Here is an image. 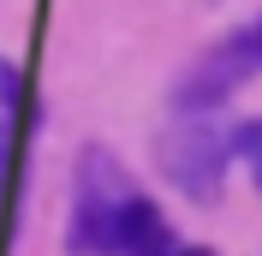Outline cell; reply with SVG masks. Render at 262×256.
Wrapping results in <instances>:
<instances>
[{"mask_svg": "<svg viewBox=\"0 0 262 256\" xmlns=\"http://www.w3.org/2000/svg\"><path fill=\"white\" fill-rule=\"evenodd\" d=\"M227 143H232V155H238V161L250 167V179L262 185V119H245V125L232 131Z\"/></svg>", "mask_w": 262, "mask_h": 256, "instance_id": "obj_5", "label": "cell"}, {"mask_svg": "<svg viewBox=\"0 0 262 256\" xmlns=\"http://www.w3.org/2000/svg\"><path fill=\"white\" fill-rule=\"evenodd\" d=\"M227 155L232 143L203 119V113H179L161 137V173L179 185L191 203H214L221 197V179H227Z\"/></svg>", "mask_w": 262, "mask_h": 256, "instance_id": "obj_2", "label": "cell"}, {"mask_svg": "<svg viewBox=\"0 0 262 256\" xmlns=\"http://www.w3.org/2000/svg\"><path fill=\"white\" fill-rule=\"evenodd\" d=\"M262 72V18H250L245 30H232V36H221L203 60L191 66L179 78V113H203V108H221V101L238 90V83H250Z\"/></svg>", "mask_w": 262, "mask_h": 256, "instance_id": "obj_3", "label": "cell"}, {"mask_svg": "<svg viewBox=\"0 0 262 256\" xmlns=\"http://www.w3.org/2000/svg\"><path fill=\"white\" fill-rule=\"evenodd\" d=\"M119 256H179L161 208L149 203V197H131L125 215H119Z\"/></svg>", "mask_w": 262, "mask_h": 256, "instance_id": "obj_4", "label": "cell"}, {"mask_svg": "<svg viewBox=\"0 0 262 256\" xmlns=\"http://www.w3.org/2000/svg\"><path fill=\"white\" fill-rule=\"evenodd\" d=\"M6 143H12V131H6V119H0V191H6Z\"/></svg>", "mask_w": 262, "mask_h": 256, "instance_id": "obj_7", "label": "cell"}, {"mask_svg": "<svg viewBox=\"0 0 262 256\" xmlns=\"http://www.w3.org/2000/svg\"><path fill=\"white\" fill-rule=\"evenodd\" d=\"M131 179L107 149H83L78 161V191H72V232L66 250L72 256H119V215L131 203Z\"/></svg>", "mask_w": 262, "mask_h": 256, "instance_id": "obj_1", "label": "cell"}, {"mask_svg": "<svg viewBox=\"0 0 262 256\" xmlns=\"http://www.w3.org/2000/svg\"><path fill=\"white\" fill-rule=\"evenodd\" d=\"M12 101H18V72L0 60V108H12Z\"/></svg>", "mask_w": 262, "mask_h": 256, "instance_id": "obj_6", "label": "cell"}]
</instances>
